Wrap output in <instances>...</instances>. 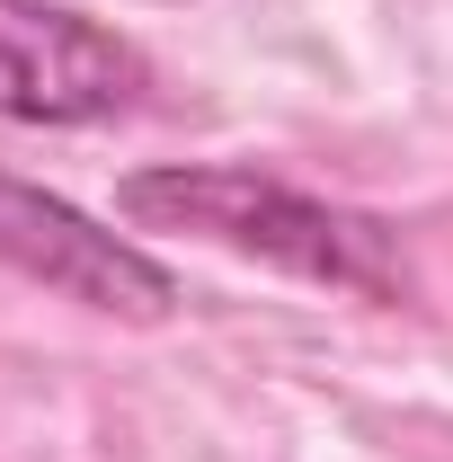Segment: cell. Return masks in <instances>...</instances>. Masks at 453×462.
Wrapping results in <instances>:
<instances>
[{
    "mask_svg": "<svg viewBox=\"0 0 453 462\" xmlns=\"http://www.w3.org/2000/svg\"><path fill=\"white\" fill-rule=\"evenodd\" d=\"M116 205L143 231H187V240H214L231 258H267L284 276H311V285L365 293V302H400V249L383 223L338 214L284 178L231 170V161H178V170H134L116 187Z\"/></svg>",
    "mask_w": 453,
    "mask_h": 462,
    "instance_id": "1",
    "label": "cell"
},
{
    "mask_svg": "<svg viewBox=\"0 0 453 462\" xmlns=\"http://www.w3.org/2000/svg\"><path fill=\"white\" fill-rule=\"evenodd\" d=\"M0 267H18L27 285L62 293V302H80V311L143 320V329L178 311V276L161 258H143L134 240L98 231L80 205L27 187L18 170H0Z\"/></svg>",
    "mask_w": 453,
    "mask_h": 462,
    "instance_id": "2",
    "label": "cell"
},
{
    "mask_svg": "<svg viewBox=\"0 0 453 462\" xmlns=\"http://www.w3.org/2000/svg\"><path fill=\"white\" fill-rule=\"evenodd\" d=\"M143 62L107 27L54 0H0V116L18 125H89L134 98Z\"/></svg>",
    "mask_w": 453,
    "mask_h": 462,
    "instance_id": "3",
    "label": "cell"
}]
</instances>
